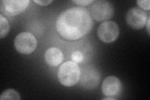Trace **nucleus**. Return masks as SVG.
Segmentation results:
<instances>
[{
	"instance_id": "nucleus-1",
	"label": "nucleus",
	"mask_w": 150,
	"mask_h": 100,
	"mask_svg": "<svg viewBox=\"0 0 150 100\" xmlns=\"http://www.w3.org/2000/svg\"><path fill=\"white\" fill-rule=\"evenodd\" d=\"M93 26L90 13L86 8L74 7L60 14L56 22L58 34L67 40H77L88 34Z\"/></svg>"
},
{
	"instance_id": "nucleus-2",
	"label": "nucleus",
	"mask_w": 150,
	"mask_h": 100,
	"mask_svg": "<svg viewBox=\"0 0 150 100\" xmlns=\"http://www.w3.org/2000/svg\"><path fill=\"white\" fill-rule=\"evenodd\" d=\"M81 70L76 63L68 61L61 65L58 71L59 83L67 87L76 84L80 79Z\"/></svg>"
},
{
	"instance_id": "nucleus-3",
	"label": "nucleus",
	"mask_w": 150,
	"mask_h": 100,
	"mask_svg": "<svg viewBox=\"0 0 150 100\" xmlns=\"http://www.w3.org/2000/svg\"><path fill=\"white\" fill-rule=\"evenodd\" d=\"M37 40L29 32H22L18 34L14 41L15 49L21 54L29 55L35 51L37 47Z\"/></svg>"
},
{
	"instance_id": "nucleus-4",
	"label": "nucleus",
	"mask_w": 150,
	"mask_h": 100,
	"mask_svg": "<svg viewBox=\"0 0 150 100\" xmlns=\"http://www.w3.org/2000/svg\"><path fill=\"white\" fill-rule=\"evenodd\" d=\"M114 11L115 9L112 4L105 0L95 1L91 8V15L98 22L110 20L113 16Z\"/></svg>"
},
{
	"instance_id": "nucleus-5",
	"label": "nucleus",
	"mask_w": 150,
	"mask_h": 100,
	"mask_svg": "<svg viewBox=\"0 0 150 100\" xmlns=\"http://www.w3.org/2000/svg\"><path fill=\"white\" fill-rule=\"evenodd\" d=\"M119 33L120 29L118 25L111 21L102 23L98 27L97 31L100 40L106 43H110L116 41L119 36Z\"/></svg>"
},
{
	"instance_id": "nucleus-6",
	"label": "nucleus",
	"mask_w": 150,
	"mask_h": 100,
	"mask_svg": "<svg viewBox=\"0 0 150 100\" xmlns=\"http://www.w3.org/2000/svg\"><path fill=\"white\" fill-rule=\"evenodd\" d=\"M30 3L29 0H2L0 11L8 16H16L24 11Z\"/></svg>"
},
{
	"instance_id": "nucleus-7",
	"label": "nucleus",
	"mask_w": 150,
	"mask_h": 100,
	"mask_svg": "<svg viewBox=\"0 0 150 100\" xmlns=\"http://www.w3.org/2000/svg\"><path fill=\"white\" fill-rule=\"evenodd\" d=\"M148 20L146 13L142 9L134 7L126 13V20L128 25L136 30H140L146 25Z\"/></svg>"
},
{
	"instance_id": "nucleus-8",
	"label": "nucleus",
	"mask_w": 150,
	"mask_h": 100,
	"mask_svg": "<svg viewBox=\"0 0 150 100\" xmlns=\"http://www.w3.org/2000/svg\"><path fill=\"white\" fill-rule=\"evenodd\" d=\"M99 71L92 67H86L81 71L80 84L85 89H91L97 87L100 82Z\"/></svg>"
},
{
	"instance_id": "nucleus-9",
	"label": "nucleus",
	"mask_w": 150,
	"mask_h": 100,
	"mask_svg": "<svg viewBox=\"0 0 150 100\" xmlns=\"http://www.w3.org/2000/svg\"><path fill=\"white\" fill-rule=\"evenodd\" d=\"M122 89L119 78L114 76L108 77L102 84V92L106 96L115 97L120 95Z\"/></svg>"
},
{
	"instance_id": "nucleus-10",
	"label": "nucleus",
	"mask_w": 150,
	"mask_h": 100,
	"mask_svg": "<svg viewBox=\"0 0 150 100\" xmlns=\"http://www.w3.org/2000/svg\"><path fill=\"white\" fill-rule=\"evenodd\" d=\"M45 58L46 63L49 66L55 67L62 63L63 60V55L60 49L52 47L45 52Z\"/></svg>"
},
{
	"instance_id": "nucleus-11",
	"label": "nucleus",
	"mask_w": 150,
	"mask_h": 100,
	"mask_svg": "<svg viewBox=\"0 0 150 100\" xmlns=\"http://www.w3.org/2000/svg\"><path fill=\"white\" fill-rule=\"evenodd\" d=\"M21 99L20 95L16 90L13 89H8L5 91H3L0 96V99H15L20 100Z\"/></svg>"
},
{
	"instance_id": "nucleus-12",
	"label": "nucleus",
	"mask_w": 150,
	"mask_h": 100,
	"mask_svg": "<svg viewBox=\"0 0 150 100\" xmlns=\"http://www.w3.org/2000/svg\"><path fill=\"white\" fill-rule=\"evenodd\" d=\"M9 31V25L7 19L2 14L0 15V38L5 37Z\"/></svg>"
},
{
	"instance_id": "nucleus-13",
	"label": "nucleus",
	"mask_w": 150,
	"mask_h": 100,
	"mask_svg": "<svg viewBox=\"0 0 150 100\" xmlns=\"http://www.w3.org/2000/svg\"><path fill=\"white\" fill-rule=\"evenodd\" d=\"M71 60L76 63H81L83 60V55L80 51H74L71 55Z\"/></svg>"
},
{
	"instance_id": "nucleus-14",
	"label": "nucleus",
	"mask_w": 150,
	"mask_h": 100,
	"mask_svg": "<svg viewBox=\"0 0 150 100\" xmlns=\"http://www.w3.org/2000/svg\"><path fill=\"white\" fill-rule=\"evenodd\" d=\"M138 6L142 8V9H144V10H149L150 9V2L149 0H144V1H142V0H139V1H137Z\"/></svg>"
},
{
	"instance_id": "nucleus-15",
	"label": "nucleus",
	"mask_w": 150,
	"mask_h": 100,
	"mask_svg": "<svg viewBox=\"0 0 150 100\" xmlns=\"http://www.w3.org/2000/svg\"><path fill=\"white\" fill-rule=\"evenodd\" d=\"M74 3L78 4V5L81 6H88L90 4L95 3V1L94 0H75V1H72Z\"/></svg>"
},
{
	"instance_id": "nucleus-16",
	"label": "nucleus",
	"mask_w": 150,
	"mask_h": 100,
	"mask_svg": "<svg viewBox=\"0 0 150 100\" xmlns=\"http://www.w3.org/2000/svg\"><path fill=\"white\" fill-rule=\"evenodd\" d=\"M33 2L38 4L40 6H47L52 3L53 1L52 0H51V1H41V0H40H40L39 1H37V0H34Z\"/></svg>"
},
{
	"instance_id": "nucleus-17",
	"label": "nucleus",
	"mask_w": 150,
	"mask_h": 100,
	"mask_svg": "<svg viewBox=\"0 0 150 100\" xmlns=\"http://www.w3.org/2000/svg\"><path fill=\"white\" fill-rule=\"evenodd\" d=\"M149 20H150V18L148 17V20H147V22L146 23V25H147V31L148 33V35H149Z\"/></svg>"
},
{
	"instance_id": "nucleus-18",
	"label": "nucleus",
	"mask_w": 150,
	"mask_h": 100,
	"mask_svg": "<svg viewBox=\"0 0 150 100\" xmlns=\"http://www.w3.org/2000/svg\"><path fill=\"white\" fill-rule=\"evenodd\" d=\"M103 99H105V100H106V99H116L115 98H112V97H110V96H108L107 98H103Z\"/></svg>"
}]
</instances>
